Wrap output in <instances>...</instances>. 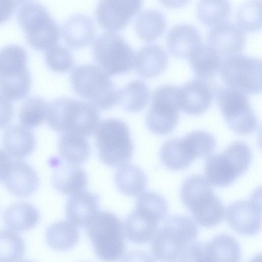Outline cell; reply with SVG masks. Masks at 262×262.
<instances>
[{
    "mask_svg": "<svg viewBox=\"0 0 262 262\" xmlns=\"http://www.w3.org/2000/svg\"><path fill=\"white\" fill-rule=\"evenodd\" d=\"M79 238L75 226L69 221H59L51 225L47 229L46 239L53 249L63 251L73 247Z\"/></svg>",
    "mask_w": 262,
    "mask_h": 262,
    "instance_id": "1f68e13d",
    "label": "cell"
},
{
    "mask_svg": "<svg viewBox=\"0 0 262 262\" xmlns=\"http://www.w3.org/2000/svg\"><path fill=\"white\" fill-rule=\"evenodd\" d=\"M168 61L166 51L161 46L146 45L135 55L134 66L141 76L151 78L157 76L166 69Z\"/></svg>",
    "mask_w": 262,
    "mask_h": 262,
    "instance_id": "cb8c5ba5",
    "label": "cell"
},
{
    "mask_svg": "<svg viewBox=\"0 0 262 262\" xmlns=\"http://www.w3.org/2000/svg\"><path fill=\"white\" fill-rule=\"evenodd\" d=\"M178 259V262H208L205 244L192 242L184 249Z\"/></svg>",
    "mask_w": 262,
    "mask_h": 262,
    "instance_id": "ab89813d",
    "label": "cell"
},
{
    "mask_svg": "<svg viewBox=\"0 0 262 262\" xmlns=\"http://www.w3.org/2000/svg\"><path fill=\"white\" fill-rule=\"evenodd\" d=\"M60 158L78 165L85 162L91 154L90 145L85 137L73 133H62L58 141Z\"/></svg>",
    "mask_w": 262,
    "mask_h": 262,
    "instance_id": "83f0119b",
    "label": "cell"
},
{
    "mask_svg": "<svg viewBox=\"0 0 262 262\" xmlns=\"http://www.w3.org/2000/svg\"><path fill=\"white\" fill-rule=\"evenodd\" d=\"M208 262H241L239 245L232 236L219 234L205 244Z\"/></svg>",
    "mask_w": 262,
    "mask_h": 262,
    "instance_id": "f1b7e54d",
    "label": "cell"
},
{
    "mask_svg": "<svg viewBox=\"0 0 262 262\" xmlns=\"http://www.w3.org/2000/svg\"><path fill=\"white\" fill-rule=\"evenodd\" d=\"M115 183L122 193L131 196H139L147 186V178L137 166L125 164L120 166L115 174Z\"/></svg>",
    "mask_w": 262,
    "mask_h": 262,
    "instance_id": "f546056e",
    "label": "cell"
},
{
    "mask_svg": "<svg viewBox=\"0 0 262 262\" xmlns=\"http://www.w3.org/2000/svg\"><path fill=\"white\" fill-rule=\"evenodd\" d=\"M150 92L147 84L140 80H134L118 91V102L128 112L142 110L147 104Z\"/></svg>",
    "mask_w": 262,
    "mask_h": 262,
    "instance_id": "d6a6232c",
    "label": "cell"
},
{
    "mask_svg": "<svg viewBox=\"0 0 262 262\" xmlns=\"http://www.w3.org/2000/svg\"><path fill=\"white\" fill-rule=\"evenodd\" d=\"M220 71L222 80L229 87L250 94L261 91V60L259 58L232 55L222 61Z\"/></svg>",
    "mask_w": 262,
    "mask_h": 262,
    "instance_id": "4fadbf2b",
    "label": "cell"
},
{
    "mask_svg": "<svg viewBox=\"0 0 262 262\" xmlns=\"http://www.w3.org/2000/svg\"><path fill=\"white\" fill-rule=\"evenodd\" d=\"M5 152L9 156L22 159L30 156L36 147L33 133L23 126L14 125L7 128L2 139Z\"/></svg>",
    "mask_w": 262,
    "mask_h": 262,
    "instance_id": "d4e9b609",
    "label": "cell"
},
{
    "mask_svg": "<svg viewBox=\"0 0 262 262\" xmlns=\"http://www.w3.org/2000/svg\"><path fill=\"white\" fill-rule=\"evenodd\" d=\"M168 210V203L161 194L153 191L140 194L136 200L135 209L125 222L124 230L127 238L138 244L149 242Z\"/></svg>",
    "mask_w": 262,
    "mask_h": 262,
    "instance_id": "3957f363",
    "label": "cell"
},
{
    "mask_svg": "<svg viewBox=\"0 0 262 262\" xmlns=\"http://www.w3.org/2000/svg\"><path fill=\"white\" fill-rule=\"evenodd\" d=\"M216 96L219 107L231 129L241 135H247L256 130L257 117L245 93L221 86L217 90Z\"/></svg>",
    "mask_w": 262,
    "mask_h": 262,
    "instance_id": "7c38bea8",
    "label": "cell"
},
{
    "mask_svg": "<svg viewBox=\"0 0 262 262\" xmlns=\"http://www.w3.org/2000/svg\"><path fill=\"white\" fill-rule=\"evenodd\" d=\"M94 58L101 69L110 75L129 72L134 66L135 53L119 34L104 32L93 43Z\"/></svg>",
    "mask_w": 262,
    "mask_h": 262,
    "instance_id": "8fae6325",
    "label": "cell"
},
{
    "mask_svg": "<svg viewBox=\"0 0 262 262\" xmlns=\"http://www.w3.org/2000/svg\"><path fill=\"white\" fill-rule=\"evenodd\" d=\"M27 53L18 45H9L0 49V91L8 99L26 97L31 86L27 67Z\"/></svg>",
    "mask_w": 262,
    "mask_h": 262,
    "instance_id": "30bf717a",
    "label": "cell"
},
{
    "mask_svg": "<svg viewBox=\"0 0 262 262\" xmlns=\"http://www.w3.org/2000/svg\"><path fill=\"white\" fill-rule=\"evenodd\" d=\"M51 163L54 168L51 181L58 192L71 196L85 190L88 176L81 167L67 163L61 158L54 159Z\"/></svg>",
    "mask_w": 262,
    "mask_h": 262,
    "instance_id": "d6986e66",
    "label": "cell"
},
{
    "mask_svg": "<svg viewBox=\"0 0 262 262\" xmlns=\"http://www.w3.org/2000/svg\"><path fill=\"white\" fill-rule=\"evenodd\" d=\"M261 255L260 254H257L250 260V262H261Z\"/></svg>",
    "mask_w": 262,
    "mask_h": 262,
    "instance_id": "f6af8a7d",
    "label": "cell"
},
{
    "mask_svg": "<svg viewBox=\"0 0 262 262\" xmlns=\"http://www.w3.org/2000/svg\"><path fill=\"white\" fill-rule=\"evenodd\" d=\"M142 3L141 1H101L96 10L97 20L111 32L121 30L140 10Z\"/></svg>",
    "mask_w": 262,
    "mask_h": 262,
    "instance_id": "2e32d148",
    "label": "cell"
},
{
    "mask_svg": "<svg viewBox=\"0 0 262 262\" xmlns=\"http://www.w3.org/2000/svg\"><path fill=\"white\" fill-rule=\"evenodd\" d=\"M17 19L34 48L46 50L58 44L59 27L48 10L38 2L20 1Z\"/></svg>",
    "mask_w": 262,
    "mask_h": 262,
    "instance_id": "9c48e42d",
    "label": "cell"
},
{
    "mask_svg": "<svg viewBox=\"0 0 262 262\" xmlns=\"http://www.w3.org/2000/svg\"><path fill=\"white\" fill-rule=\"evenodd\" d=\"M45 60L48 67L57 72H64L70 70L74 60L70 51L66 47L55 45L45 50Z\"/></svg>",
    "mask_w": 262,
    "mask_h": 262,
    "instance_id": "f35d334b",
    "label": "cell"
},
{
    "mask_svg": "<svg viewBox=\"0 0 262 262\" xmlns=\"http://www.w3.org/2000/svg\"><path fill=\"white\" fill-rule=\"evenodd\" d=\"M222 60L208 45H201L190 55L189 63L198 78L207 80L220 70Z\"/></svg>",
    "mask_w": 262,
    "mask_h": 262,
    "instance_id": "4dcf8cb0",
    "label": "cell"
},
{
    "mask_svg": "<svg viewBox=\"0 0 262 262\" xmlns=\"http://www.w3.org/2000/svg\"><path fill=\"white\" fill-rule=\"evenodd\" d=\"M46 120L53 129L89 137L99 123L97 109L89 102L61 97L48 104Z\"/></svg>",
    "mask_w": 262,
    "mask_h": 262,
    "instance_id": "6da1fadb",
    "label": "cell"
},
{
    "mask_svg": "<svg viewBox=\"0 0 262 262\" xmlns=\"http://www.w3.org/2000/svg\"><path fill=\"white\" fill-rule=\"evenodd\" d=\"M208 45L220 56L227 57L237 54L244 49L246 35L234 23L224 21L214 26L207 35Z\"/></svg>",
    "mask_w": 262,
    "mask_h": 262,
    "instance_id": "ac0fdd59",
    "label": "cell"
},
{
    "mask_svg": "<svg viewBox=\"0 0 262 262\" xmlns=\"http://www.w3.org/2000/svg\"><path fill=\"white\" fill-rule=\"evenodd\" d=\"M213 98V88L206 80L194 78L179 86L180 109L188 114H203L210 106Z\"/></svg>",
    "mask_w": 262,
    "mask_h": 262,
    "instance_id": "e0dca14e",
    "label": "cell"
},
{
    "mask_svg": "<svg viewBox=\"0 0 262 262\" xmlns=\"http://www.w3.org/2000/svg\"><path fill=\"white\" fill-rule=\"evenodd\" d=\"M198 231L197 225L190 217L178 214L169 216L152 238L153 255L161 262H175L196 238Z\"/></svg>",
    "mask_w": 262,
    "mask_h": 262,
    "instance_id": "277c9868",
    "label": "cell"
},
{
    "mask_svg": "<svg viewBox=\"0 0 262 262\" xmlns=\"http://www.w3.org/2000/svg\"><path fill=\"white\" fill-rule=\"evenodd\" d=\"M11 161L8 154L3 150L0 149V180H3L11 164Z\"/></svg>",
    "mask_w": 262,
    "mask_h": 262,
    "instance_id": "ee69618b",
    "label": "cell"
},
{
    "mask_svg": "<svg viewBox=\"0 0 262 262\" xmlns=\"http://www.w3.org/2000/svg\"><path fill=\"white\" fill-rule=\"evenodd\" d=\"M2 181L7 189L18 198L31 195L39 185V178L36 170L28 163L21 160L11 162Z\"/></svg>",
    "mask_w": 262,
    "mask_h": 262,
    "instance_id": "ffe728a7",
    "label": "cell"
},
{
    "mask_svg": "<svg viewBox=\"0 0 262 262\" xmlns=\"http://www.w3.org/2000/svg\"><path fill=\"white\" fill-rule=\"evenodd\" d=\"M14 107L9 99L0 94V128L8 125L13 118Z\"/></svg>",
    "mask_w": 262,
    "mask_h": 262,
    "instance_id": "60d3db41",
    "label": "cell"
},
{
    "mask_svg": "<svg viewBox=\"0 0 262 262\" xmlns=\"http://www.w3.org/2000/svg\"><path fill=\"white\" fill-rule=\"evenodd\" d=\"M181 199L195 221L203 227L215 226L224 219L222 202L202 176L193 175L185 180L181 186Z\"/></svg>",
    "mask_w": 262,
    "mask_h": 262,
    "instance_id": "7a4b0ae2",
    "label": "cell"
},
{
    "mask_svg": "<svg viewBox=\"0 0 262 262\" xmlns=\"http://www.w3.org/2000/svg\"><path fill=\"white\" fill-rule=\"evenodd\" d=\"M19 3V1L0 0V23L11 17Z\"/></svg>",
    "mask_w": 262,
    "mask_h": 262,
    "instance_id": "b9f144b4",
    "label": "cell"
},
{
    "mask_svg": "<svg viewBox=\"0 0 262 262\" xmlns=\"http://www.w3.org/2000/svg\"><path fill=\"white\" fill-rule=\"evenodd\" d=\"M21 262H32V261H28V260H25V261H21Z\"/></svg>",
    "mask_w": 262,
    "mask_h": 262,
    "instance_id": "bcb514c9",
    "label": "cell"
},
{
    "mask_svg": "<svg viewBox=\"0 0 262 262\" xmlns=\"http://www.w3.org/2000/svg\"><path fill=\"white\" fill-rule=\"evenodd\" d=\"M85 227L99 259L114 262L121 258L126 245L123 224L116 215L106 211H98Z\"/></svg>",
    "mask_w": 262,
    "mask_h": 262,
    "instance_id": "8992f818",
    "label": "cell"
},
{
    "mask_svg": "<svg viewBox=\"0 0 262 262\" xmlns=\"http://www.w3.org/2000/svg\"><path fill=\"white\" fill-rule=\"evenodd\" d=\"M94 133L98 155L104 164L114 167L130 161L133 147L125 123L118 119H107L99 123Z\"/></svg>",
    "mask_w": 262,
    "mask_h": 262,
    "instance_id": "ba28073f",
    "label": "cell"
},
{
    "mask_svg": "<svg viewBox=\"0 0 262 262\" xmlns=\"http://www.w3.org/2000/svg\"><path fill=\"white\" fill-rule=\"evenodd\" d=\"M99 196L87 191H83L68 199L66 206L67 220L76 227H85L98 212Z\"/></svg>",
    "mask_w": 262,
    "mask_h": 262,
    "instance_id": "7402d4cb",
    "label": "cell"
},
{
    "mask_svg": "<svg viewBox=\"0 0 262 262\" xmlns=\"http://www.w3.org/2000/svg\"><path fill=\"white\" fill-rule=\"evenodd\" d=\"M122 262H155L148 253L141 250H133L124 256Z\"/></svg>",
    "mask_w": 262,
    "mask_h": 262,
    "instance_id": "7bdbcfd3",
    "label": "cell"
},
{
    "mask_svg": "<svg viewBox=\"0 0 262 262\" xmlns=\"http://www.w3.org/2000/svg\"><path fill=\"white\" fill-rule=\"evenodd\" d=\"M61 31L67 44L71 48L79 49L87 46L93 40L96 28L89 16L78 13L67 19Z\"/></svg>",
    "mask_w": 262,
    "mask_h": 262,
    "instance_id": "603a6c76",
    "label": "cell"
},
{
    "mask_svg": "<svg viewBox=\"0 0 262 262\" xmlns=\"http://www.w3.org/2000/svg\"><path fill=\"white\" fill-rule=\"evenodd\" d=\"M25 250L24 241L19 234L10 230H0V262H19Z\"/></svg>",
    "mask_w": 262,
    "mask_h": 262,
    "instance_id": "8d00e7d4",
    "label": "cell"
},
{
    "mask_svg": "<svg viewBox=\"0 0 262 262\" xmlns=\"http://www.w3.org/2000/svg\"><path fill=\"white\" fill-rule=\"evenodd\" d=\"M48 103L37 96L27 98L21 104L19 111L20 123L26 128H34L46 119Z\"/></svg>",
    "mask_w": 262,
    "mask_h": 262,
    "instance_id": "e575fe53",
    "label": "cell"
},
{
    "mask_svg": "<svg viewBox=\"0 0 262 262\" xmlns=\"http://www.w3.org/2000/svg\"><path fill=\"white\" fill-rule=\"evenodd\" d=\"M202 37L199 31L189 24L173 26L168 32L166 44L174 56L185 58L201 45Z\"/></svg>",
    "mask_w": 262,
    "mask_h": 262,
    "instance_id": "44dd1931",
    "label": "cell"
},
{
    "mask_svg": "<svg viewBox=\"0 0 262 262\" xmlns=\"http://www.w3.org/2000/svg\"><path fill=\"white\" fill-rule=\"evenodd\" d=\"M160 156L163 164L173 170L187 168L195 159L192 150L183 137L166 141L161 148Z\"/></svg>",
    "mask_w": 262,
    "mask_h": 262,
    "instance_id": "484cf974",
    "label": "cell"
},
{
    "mask_svg": "<svg viewBox=\"0 0 262 262\" xmlns=\"http://www.w3.org/2000/svg\"><path fill=\"white\" fill-rule=\"evenodd\" d=\"M257 189L247 200L237 201L228 206L226 216L230 226L239 234L252 235L261 228V193Z\"/></svg>",
    "mask_w": 262,
    "mask_h": 262,
    "instance_id": "9a60e30c",
    "label": "cell"
},
{
    "mask_svg": "<svg viewBox=\"0 0 262 262\" xmlns=\"http://www.w3.org/2000/svg\"><path fill=\"white\" fill-rule=\"evenodd\" d=\"M179 86L165 84L157 88L151 96V105L146 115L148 128L164 135L172 132L179 118Z\"/></svg>",
    "mask_w": 262,
    "mask_h": 262,
    "instance_id": "5bb4252c",
    "label": "cell"
},
{
    "mask_svg": "<svg viewBox=\"0 0 262 262\" xmlns=\"http://www.w3.org/2000/svg\"><path fill=\"white\" fill-rule=\"evenodd\" d=\"M252 158L249 146L242 141L230 144L223 151L206 160V180L214 186H230L249 168Z\"/></svg>",
    "mask_w": 262,
    "mask_h": 262,
    "instance_id": "52a82bcc",
    "label": "cell"
},
{
    "mask_svg": "<svg viewBox=\"0 0 262 262\" xmlns=\"http://www.w3.org/2000/svg\"><path fill=\"white\" fill-rule=\"evenodd\" d=\"M165 15L157 9H147L141 13L136 19L135 28L143 40L150 41L160 36L166 28Z\"/></svg>",
    "mask_w": 262,
    "mask_h": 262,
    "instance_id": "836d02e7",
    "label": "cell"
},
{
    "mask_svg": "<svg viewBox=\"0 0 262 262\" xmlns=\"http://www.w3.org/2000/svg\"><path fill=\"white\" fill-rule=\"evenodd\" d=\"M235 20L238 27L247 31H254L261 27V1H248L238 8Z\"/></svg>",
    "mask_w": 262,
    "mask_h": 262,
    "instance_id": "74e56055",
    "label": "cell"
},
{
    "mask_svg": "<svg viewBox=\"0 0 262 262\" xmlns=\"http://www.w3.org/2000/svg\"><path fill=\"white\" fill-rule=\"evenodd\" d=\"M231 11L229 1H200L196 7L200 20L208 26H215L226 19Z\"/></svg>",
    "mask_w": 262,
    "mask_h": 262,
    "instance_id": "d590c367",
    "label": "cell"
},
{
    "mask_svg": "<svg viewBox=\"0 0 262 262\" xmlns=\"http://www.w3.org/2000/svg\"><path fill=\"white\" fill-rule=\"evenodd\" d=\"M6 226L13 231H28L34 227L39 220V213L32 204L25 202L14 203L5 211Z\"/></svg>",
    "mask_w": 262,
    "mask_h": 262,
    "instance_id": "4316f807",
    "label": "cell"
},
{
    "mask_svg": "<svg viewBox=\"0 0 262 262\" xmlns=\"http://www.w3.org/2000/svg\"><path fill=\"white\" fill-rule=\"evenodd\" d=\"M70 80L74 91L96 108L106 110L118 102V91L101 68L92 64L75 67Z\"/></svg>",
    "mask_w": 262,
    "mask_h": 262,
    "instance_id": "5b68a950",
    "label": "cell"
}]
</instances>
